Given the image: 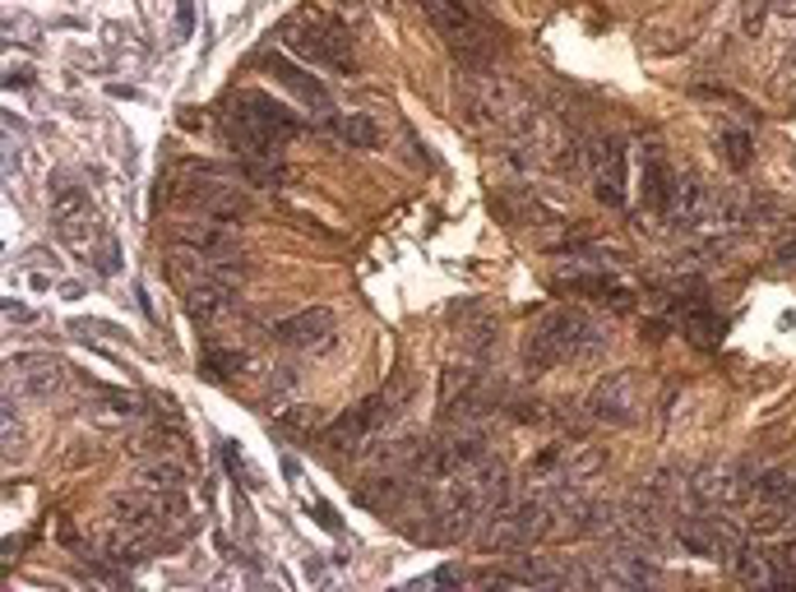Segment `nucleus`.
<instances>
[{
    "mask_svg": "<svg viewBox=\"0 0 796 592\" xmlns=\"http://www.w3.org/2000/svg\"><path fill=\"white\" fill-rule=\"evenodd\" d=\"M607 347V329L584 310H547L523 333V370H556L566 362H593Z\"/></svg>",
    "mask_w": 796,
    "mask_h": 592,
    "instance_id": "obj_1",
    "label": "nucleus"
},
{
    "mask_svg": "<svg viewBox=\"0 0 796 592\" xmlns=\"http://www.w3.org/2000/svg\"><path fill=\"white\" fill-rule=\"evenodd\" d=\"M51 223L61 232V241L74 254H84L98 273H107V279L121 273V246H116V236L98 218V209L88 204L84 186L70 181V176H51Z\"/></svg>",
    "mask_w": 796,
    "mask_h": 592,
    "instance_id": "obj_2",
    "label": "nucleus"
},
{
    "mask_svg": "<svg viewBox=\"0 0 796 592\" xmlns=\"http://www.w3.org/2000/svg\"><path fill=\"white\" fill-rule=\"evenodd\" d=\"M278 37L287 51H297L301 61L310 66H324V70H338V74H353L357 61H353V37L338 19L329 14H293L278 24Z\"/></svg>",
    "mask_w": 796,
    "mask_h": 592,
    "instance_id": "obj_3",
    "label": "nucleus"
},
{
    "mask_svg": "<svg viewBox=\"0 0 796 592\" xmlns=\"http://www.w3.org/2000/svg\"><path fill=\"white\" fill-rule=\"evenodd\" d=\"M421 10L431 14L436 33L444 37V47L454 51V61L463 70H487L491 66V51H496V37L468 5H454V0H421Z\"/></svg>",
    "mask_w": 796,
    "mask_h": 592,
    "instance_id": "obj_4",
    "label": "nucleus"
},
{
    "mask_svg": "<svg viewBox=\"0 0 796 592\" xmlns=\"http://www.w3.org/2000/svg\"><path fill=\"white\" fill-rule=\"evenodd\" d=\"M644 412V375L634 366L611 370L607 380H597L593 399H589V417L602 426H634Z\"/></svg>",
    "mask_w": 796,
    "mask_h": 592,
    "instance_id": "obj_5",
    "label": "nucleus"
},
{
    "mask_svg": "<svg viewBox=\"0 0 796 592\" xmlns=\"http://www.w3.org/2000/svg\"><path fill=\"white\" fill-rule=\"evenodd\" d=\"M676 542H681L690 556H704V560H717V565H732L736 550L746 546L741 528L732 519H717V514H690L676 523Z\"/></svg>",
    "mask_w": 796,
    "mask_h": 592,
    "instance_id": "obj_6",
    "label": "nucleus"
},
{
    "mask_svg": "<svg viewBox=\"0 0 796 592\" xmlns=\"http://www.w3.org/2000/svg\"><path fill=\"white\" fill-rule=\"evenodd\" d=\"M231 111H237L241 121H250L256 130H264L269 140H278V144H287V140H297V134H301V121H297V116L287 111L278 97H269L264 88H241L237 103H231Z\"/></svg>",
    "mask_w": 796,
    "mask_h": 592,
    "instance_id": "obj_7",
    "label": "nucleus"
},
{
    "mask_svg": "<svg viewBox=\"0 0 796 592\" xmlns=\"http://www.w3.org/2000/svg\"><path fill=\"white\" fill-rule=\"evenodd\" d=\"M589 176H593V194L602 204H611V209L626 204V144L597 140L589 153Z\"/></svg>",
    "mask_w": 796,
    "mask_h": 592,
    "instance_id": "obj_8",
    "label": "nucleus"
},
{
    "mask_svg": "<svg viewBox=\"0 0 796 592\" xmlns=\"http://www.w3.org/2000/svg\"><path fill=\"white\" fill-rule=\"evenodd\" d=\"M181 250H195L200 260L209 264H223V260H241V241L237 232H231V223H218V218H200V223H186L177 232Z\"/></svg>",
    "mask_w": 796,
    "mask_h": 592,
    "instance_id": "obj_9",
    "label": "nucleus"
},
{
    "mask_svg": "<svg viewBox=\"0 0 796 592\" xmlns=\"http://www.w3.org/2000/svg\"><path fill=\"white\" fill-rule=\"evenodd\" d=\"M260 66H264L269 74H274L287 93H297L301 103H306L310 111H316V116H324V121L334 116V97H329V88L320 84L316 74H306L301 66H293V61H287V56H278V51H264V56H260Z\"/></svg>",
    "mask_w": 796,
    "mask_h": 592,
    "instance_id": "obj_10",
    "label": "nucleus"
},
{
    "mask_svg": "<svg viewBox=\"0 0 796 592\" xmlns=\"http://www.w3.org/2000/svg\"><path fill=\"white\" fill-rule=\"evenodd\" d=\"M10 375L19 393H28V399H51V393H61L66 384V366L47 357V352H24V357L10 362Z\"/></svg>",
    "mask_w": 796,
    "mask_h": 592,
    "instance_id": "obj_11",
    "label": "nucleus"
},
{
    "mask_svg": "<svg viewBox=\"0 0 796 592\" xmlns=\"http://www.w3.org/2000/svg\"><path fill=\"white\" fill-rule=\"evenodd\" d=\"M274 339L283 347H324L329 339H334V310H329V306H310V310L287 315V320H278Z\"/></svg>",
    "mask_w": 796,
    "mask_h": 592,
    "instance_id": "obj_12",
    "label": "nucleus"
},
{
    "mask_svg": "<svg viewBox=\"0 0 796 592\" xmlns=\"http://www.w3.org/2000/svg\"><path fill=\"white\" fill-rule=\"evenodd\" d=\"M639 190H644V209L667 218L672 213V194H676V171L667 163L663 144H644V176H639Z\"/></svg>",
    "mask_w": 796,
    "mask_h": 592,
    "instance_id": "obj_13",
    "label": "nucleus"
},
{
    "mask_svg": "<svg viewBox=\"0 0 796 592\" xmlns=\"http://www.w3.org/2000/svg\"><path fill=\"white\" fill-rule=\"evenodd\" d=\"M384 422V399H366L361 407H353V412H343V417L324 430V445L329 449H361L366 445V436Z\"/></svg>",
    "mask_w": 796,
    "mask_h": 592,
    "instance_id": "obj_14",
    "label": "nucleus"
},
{
    "mask_svg": "<svg viewBox=\"0 0 796 592\" xmlns=\"http://www.w3.org/2000/svg\"><path fill=\"white\" fill-rule=\"evenodd\" d=\"M227 306H231V283H223V279H209V273H200V279L186 287V315L195 324H213Z\"/></svg>",
    "mask_w": 796,
    "mask_h": 592,
    "instance_id": "obj_15",
    "label": "nucleus"
},
{
    "mask_svg": "<svg viewBox=\"0 0 796 592\" xmlns=\"http://www.w3.org/2000/svg\"><path fill=\"white\" fill-rule=\"evenodd\" d=\"M88 417L103 422V426H126L140 417V407H134L130 393H116V389H98V399L88 403Z\"/></svg>",
    "mask_w": 796,
    "mask_h": 592,
    "instance_id": "obj_16",
    "label": "nucleus"
},
{
    "mask_svg": "<svg viewBox=\"0 0 796 592\" xmlns=\"http://www.w3.org/2000/svg\"><path fill=\"white\" fill-rule=\"evenodd\" d=\"M732 569H736V579H741V583H779L769 546H741V550H736V560H732Z\"/></svg>",
    "mask_w": 796,
    "mask_h": 592,
    "instance_id": "obj_17",
    "label": "nucleus"
},
{
    "mask_svg": "<svg viewBox=\"0 0 796 592\" xmlns=\"http://www.w3.org/2000/svg\"><path fill=\"white\" fill-rule=\"evenodd\" d=\"M717 157L732 167V171H746L750 163H755V140H750V130H723L717 134Z\"/></svg>",
    "mask_w": 796,
    "mask_h": 592,
    "instance_id": "obj_18",
    "label": "nucleus"
},
{
    "mask_svg": "<svg viewBox=\"0 0 796 592\" xmlns=\"http://www.w3.org/2000/svg\"><path fill=\"white\" fill-rule=\"evenodd\" d=\"M246 366V352H237V347H204L200 352V375L204 380H231Z\"/></svg>",
    "mask_w": 796,
    "mask_h": 592,
    "instance_id": "obj_19",
    "label": "nucleus"
},
{
    "mask_svg": "<svg viewBox=\"0 0 796 592\" xmlns=\"http://www.w3.org/2000/svg\"><path fill=\"white\" fill-rule=\"evenodd\" d=\"M334 130H338V140H343V144H353V149H376V144H380V130H376V121H371L366 111L338 116Z\"/></svg>",
    "mask_w": 796,
    "mask_h": 592,
    "instance_id": "obj_20",
    "label": "nucleus"
},
{
    "mask_svg": "<svg viewBox=\"0 0 796 592\" xmlns=\"http://www.w3.org/2000/svg\"><path fill=\"white\" fill-rule=\"evenodd\" d=\"M792 523V514L783 505H773V500H755L750 505V528L760 532V537H779V532Z\"/></svg>",
    "mask_w": 796,
    "mask_h": 592,
    "instance_id": "obj_21",
    "label": "nucleus"
},
{
    "mask_svg": "<svg viewBox=\"0 0 796 592\" xmlns=\"http://www.w3.org/2000/svg\"><path fill=\"white\" fill-rule=\"evenodd\" d=\"M140 482H144V486H153V490H163V496H181V486H186V467H181V463H153V467H144V472H140Z\"/></svg>",
    "mask_w": 796,
    "mask_h": 592,
    "instance_id": "obj_22",
    "label": "nucleus"
},
{
    "mask_svg": "<svg viewBox=\"0 0 796 592\" xmlns=\"http://www.w3.org/2000/svg\"><path fill=\"white\" fill-rule=\"evenodd\" d=\"M769 556H773V575H779V583H796V542L773 546Z\"/></svg>",
    "mask_w": 796,
    "mask_h": 592,
    "instance_id": "obj_23",
    "label": "nucleus"
},
{
    "mask_svg": "<svg viewBox=\"0 0 796 592\" xmlns=\"http://www.w3.org/2000/svg\"><path fill=\"white\" fill-rule=\"evenodd\" d=\"M190 33H195V5L181 0V5H177V43H186Z\"/></svg>",
    "mask_w": 796,
    "mask_h": 592,
    "instance_id": "obj_24",
    "label": "nucleus"
},
{
    "mask_svg": "<svg viewBox=\"0 0 796 592\" xmlns=\"http://www.w3.org/2000/svg\"><path fill=\"white\" fill-rule=\"evenodd\" d=\"M310 509H316V514H320V523H324V528H329V532H334V537H338V532H343V523L334 519V509H329L324 500H316V505H310Z\"/></svg>",
    "mask_w": 796,
    "mask_h": 592,
    "instance_id": "obj_25",
    "label": "nucleus"
},
{
    "mask_svg": "<svg viewBox=\"0 0 796 592\" xmlns=\"http://www.w3.org/2000/svg\"><path fill=\"white\" fill-rule=\"evenodd\" d=\"M287 426H320V412H287Z\"/></svg>",
    "mask_w": 796,
    "mask_h": 592,
    "instance_id": "obj_26",
    "label": "nucleus"
},
{
    "mask_svg": "<svg viewBox=\"0 0 796 592\" xmlns=\"http://www.w3.org/2000/svg\"><path fill=\"white\" fill-rule=\"evenodd\" d=\"M5 84H10V88H28V84H33V79H28V70H14V74L5 79Z\"/></svg>",
    "mask_w": 796,
    "mask_h": 592,
    "instance_id": "obj_27",
    "label": "nucleus"
},
{
    "mask_svg": "<svg viewBox=\"0 0 796 592\" xmlns=\"http://www.w3.org/2000/svg\"><path fill=\"white\" fill-rule=\"evenodd\" d=\"M773 10L787 14V19H796V0H773Z\"/></svg>",
    "mask_w": 796,
    "mask_h": 592,
    "instance_id": "obj_28",
    "label": "nucleus"
},
{
    "mask_svg": "<svg viewBox=\"0 0 796 592\" xmlns=\"http://www.w3.org/2000/svg\"><path fill=\"white\" fill-rule=\"evenodd\" d=\"M5 315H10V320H28V310H24V306H14V301H5Z\"/></svg>",
    "mask_w": 796,
    "mask_h": 592,
    "instance_id": "obj_29",
    "label": "nucleus"
},
{
    "mask_svg": "<svg viewBox=\"0 0 796 592\" xmlns=\"http://www.w3.org/2000/svg\"><path fill=\"white\" fill-rule=\"evenodd\" d=\"M783 260H787V264H796V241H787V246H783Z\"/></svg>",
    "mask_w": 796,
    "mask_h": 592,
    "instance_id": "obj_30",
    "label": "nucleus"
},
{
    "mask_svg": "<svg viewBox=\"0 0 796 592\" xmlns=\"http://www.w3.org/2000/svg\"><path fill=\"white\" fill-rule=\"evenodd\" d=\"M787 70H792V74H796V47H792V56H787Z\"/></svg>",
    "mask_w": 796,
    "mask_h": 592,
    "instance_id": "obj_31",
    "label": "nucleus"
},
{
    "mask_svg": "<svg viewBox=\"0 0 796 592\" xmlns=\"http://www.w3.org/2000/svg\"><path fill=\"white\" fill-rule=\"evenodd\" d=\"M792 103H796V97H792Z\"/></svg>",
    "mask_w": 796,
    "mask_h": 592,
    "instance_id": "obj_32",
    "label": "nucleus"
}]
</instances>
